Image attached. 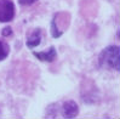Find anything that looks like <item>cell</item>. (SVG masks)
I'll return each instance as SVG.
<instances>
[{"mask_svg":"<svg viewBox=\"0 0 120 119\" xmlns=\"http://www.w3.org/2000/svg\"><path fill=\"white\" fill-rule=\"evenodd\" d=\"M34 56L37 57L38 60L43 61V62H53L57 57V51L53 46L46 49L44 51H40V52H33Z\"/></svg>","mask_w":120,"mask_h":119,"instance_id":"obj_4","label":"cell"},{"mask_svg":"<svg viewBox=\"0 0 120 119\" xmlns=\"http://www.w3.org/2000/svg\"><path fill=\"white\" fill-rule=\"evenodd\" d=\"M40 28H35V29L30 33V35L27 38V46L29 49H33L35 46H38L40 43H41V37H43V34H41Z\"/></svg>","mask_w":120,"mask_h":119,"instance_id":"obj_6","label":"cell"},{"mask_svg":"<svg viewBox=\"0 0 120 119\" xmlns=\"http://www.w3.org/2000/svg\"><path fill=\"white\" fill-rule=\"evenodd\" d=\"M58 111H60V106L57 103H52L47 107V113H46V118H55L57 117L58 114Z\"/></svg>","mask_w":120,"mask_h":119,"instance_id":"obj_8","label":"cell"},{"mask_svg":"<svg viewBox=\"0 0 120 119\" xmlns=\"http://www.w3.org/2000/svg\"><path fill=\"white\" fill-rule=\"evenodd\" d=\"M38 0H18V4L22 5V6H29L34 3H37Z\"/></svg>","mask_w":120,"mask_h":119,"instance_id":"obj_10","label":"cell"},{"mask_svg":"<svg viewBox=\"0 0 120 119\" xmlns=\"http://www.w3.org/2000/svg\"><path fill=\"white\" fill-rule=\"evenodd\" d=\"M98 65L102 68H110L120 72V47L119 45H109L104 47L98 56Z\"/></svg>","mask_w":120,"mask_h":119,"instance_id":"obj_1","label":"cell"},{"mask_svg":"<svg viewBox=\"0 0 120 119\" xmlns=\"http://www.w3.org/2000/svg\"><path fill=\"white\" fill-rule=\"evenodd\" d=\"M60 108H61L62 114L64 118H75L79 114V106H78V103L73 100L66 101Z\"/></svg>","mask_w":120,"mask_h":119,"instance_id":"obj_3","label":"cell"},{"mask_svg":"<svg viewBox=\"0 0 120 119\" xmlns=\"http://www.w3.org/2000/svg\"><path fill=\"white\" fill-rule=\"evenodd\" d=\"M60 23H61V13H55V16L51 19V26H50V33H51L52 38L55 39L62 37V34H63V31L60 28L61 26Z\"/></svg>","mask_w":120,"mask_h":119,"instance_id":"obj_5","label":"cell"},{"mask_svg":"<svg viewBox=\"0 0 120 119\" xmlns=\"http://www.w3.org/2000/svg\"><path fill=\"white\" fill-rule=\"evenodd\" d=\"M12 28L10 27V26H8V27H4L3 29H1V35L4 37V38H8V37H11L12 35Z\"/></svg>","mask_w":120,"mask_h":119,"instance_id":"obj_9","label":"cell"},{"mask_svg":"<svg viewBox=\"0 0 120 119\" xmlns=\"http://www.w3.org/2000/svg\"><path fill=\"white\" fill-rule=\"evenodd\" d=\"M16 9L12 0H0V22H11L15 17Z\"/></svg>","mask_w":120,"mask_h":119,"instance_id":"obj_2","label":"cell"},{"mask_svg":"<svg viewBox=\"0 0 120 119\" xmlns=\"http://www.w3.org/2000/svg\"><path fill=\"white\" fill-rule=\"evenodd\" d=\"M10 54V46L4 40H0V61H4Z\"/></svg>","mask_w":120,"mask_h":119,"instance_id":"obj_7","label":"cell"}]
</instances>
